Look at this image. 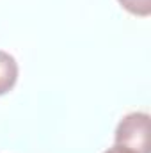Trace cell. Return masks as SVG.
Instances as JSON below:
<instances>
[{"instance_id":"6da1fadb","label":"cell","mask_w":151,"mask_h":153,"mask_svg":"<svg viewBox=\"0 0 151 153\" xmlns=\"http://www.w3.org/2000/svg\"><path fill=\"white\" fill-rule=\"evenodd\" d=\"M115 144L135 153H151L150 144V114H126L115 128Z\"/></svg>"},{"instance_id":"7a4b0ae2","label":"cell","mask_w":151,"mask_h":153,"mask_svg":"<svg viewBox=\"0 0 151 153\" xmlns=\"http://www.w3.org/2000/svg\"><path fill=\"white\" fill-rule=\"evenodd\" d=\"M16 80H18L16 59L11 53L0 50V96L7 94L16 85Z\"/></svg>"},{"instance_id":"3957f363","label":"cell","mask_w":151,"mask_h":153,"mask_svg":"<svg viewBox=\"0 0 151 153\" xmlns=\"http://www.w3.org/2000/svg\"><path fill=\"white\" fill-rule=\"evenodd\" d=\"M124 11L135 16H150L151 14V0H117Z\"/></svg>"},{"instance_id":"277c9868","label":"cell","mask_w":151,"mask_h":153,"mask_svg":"<svg viewBox=\"0 0 151 153\" xmlns=\"http://www.w3.org/2000/svg\"><path fill=\"white\" fill-rule=\"evenodd\" d=\"M103 153H135V152H130V150H126V148H123V146L114 144L112 148H109L107 152H103Z\"/></svg>"}]
</instances>
